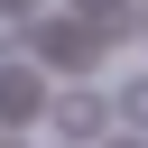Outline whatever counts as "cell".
I'll return each instance as SVG.
<instances>
[{
	"instance_id": "cell-2",
	"label": "cell",
	"mask_w": 148,
	"mask_h": 148,
	"mask_svg": "<svg viewBox=\"0 0 148 148\" xmlns=\"http://www.w3.org/2000/svg\"><path fill=\"white\" fill-rule=\"evenodd\" d=\"M46 111V74L37 65H0V120H37Z\"/></svg>"
},
{
	"instance_id": "cell-3",
	"label": "cell",
	"mask_w": 148,
	"mask_h": 148,
	"mask_svg": "<svg viewBox=\"0 0 148 148\" xmlns=\"http://www.w3.org/2000/svg\"><path fill=\"white\" fill-rule=\"evenodd\" d=\"M28 18H37V9H18V0H0V46H28Z\"/></svg>"
},
{
	"instance_id": "cell-4",
	"label": "cell",
	"mask_w": 148,
	"mask_h": 148,
	"mask_svg": "<svg viewBox=\"0 0 148 148\" xmlns=\"http://www.w3.org/2000/svg\"><path fill=\"white\" fill-rule=\"evenodd\" d=\"M120 111H130V120H148V74H130V83H120Z\"/></svg>"
},
{
	"instance_id": "cell-1",
	"label": "cell",
	"mask_w": 148,
	"mask_h": 148,
	"mask_svg": "<svg viewBox=\"0 0 148 148\" xmlns=\"http://www.w3.org/2000/svg\"><path fill=\"white\" fill-rule=\"evenodd\" d=\"M46 111H56L65 139H92V130L111 120V92H83V83H74V92H46Z\"/></svg>"
}]
</instances>
